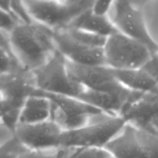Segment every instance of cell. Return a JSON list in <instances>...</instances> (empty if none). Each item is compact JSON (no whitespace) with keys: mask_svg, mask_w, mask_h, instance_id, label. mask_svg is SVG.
<instances>
[{"mask_svg":"<svg viewBox=\"0 0 158 158\" xmlns=\"http://www.w3.org/2000/svg\"><path fill=\"white\" fill-rule=\"evenodd\" d=\"M8 37L12 52L28 70L41 67L57 51L53 31L35 21L18 25Z\"/></svg>","mask_w":158,"mask_h":158,"instance_id":"6da1fadb","label":"cell"},{"mask_svg":"<svg viewBox=\"0 0 158 158\" xmlns=\"http://www.w3.org/2000/svg\"><path fill=\"white\" fill-rule=\"evenodd\" d=\"M106 39L73 27L54 32L56 49L66 60L89 66H106L103 47Z\"/></svg>","mask_w":158,"mask_h":158,"instance_id":"7a4b0ae2","label":"cell"},{"mask_svg":"<svg viewBox=\"0 0 158 158\" xmlns=\"http://www.w3.org/2000/svg\"><path fill=\"white\" fill-rule=\"evenodd\" d=\"M36 90L32 71L21 67L0 73L1 122L15 131L25 101Z\"/></svg>","mask_w":158,"mask_h":158,"instance_id":"3957f363","label":"cell"},{"mask_svg":"<svg viewBox=\"0 0 158 158\" xmlns=\"http://www.w3.org/2000/svg\"><path fill=\"white\" fill-rule=\"evenodd\" d=\"M90 0H25L23 3L32 19L53 32L69 27L92 8Z\"/></svg>","mask_w":158,"mask_h":158,"instance_id":"277c9868","label":"cell"},{"mask_svg":"<svg viewBox=\"0 0 158 158\" xmlns=\"http://www.w3.org/2000/svg\"><path fill=\"white\" fill-rule=\"evenodd\" d=\"M126 123V120L122 117L100 113L85 126L73 131H63L60 148H105Z\"/></svg>","mask_w":158,"mask_h":158,"instance_id":"5b68a950","label":"cell"},{"mask_svg":"<svg viewBox=\"0 0 158 158\" xmlns=\"http://www.w3.org/2000/svg\"><path fill=\"white\" fill-rule=\"evenodd\" d=\"M103 50L105 64L113 70L139 69L155 55L147 45L118 31L107 37Z\"/></svg>","mask_w":158,"mask_h":158,"instance_id":"8992f818","label":"cell"},{"mask_svg":"<svg viewBox=\"0 0 158 158\" xmlns=\"http://www.w3.org/2000/svg\"><path fill=\"white\" fill-rule=\"evenodd\" d=\"M145 1H113L109 19L117 31L147 45L154 54L158 43L148 31L143 13Z\"/></svg>","mask_w":158,"mask_h":158,"instance_id":"52a82bcc","label":"cell"},{"mask_svg":"<svg viewBox=\"0 0 158 158\" xmlns=\"http://www.w3.org/2000/svg\"><path fill=\"white\" fill-rule=\"evenodd\" d=\"M35 93L48 97L52 102V120L63 131L77 130L87 124L97 114L103 113L95 106L77 97L49 94L36 90Z\"/></svg>","mask_w":158,"mask_h":158,"instance_id":"ba28073f","label":"cell"},{"mask_svg":"<svg viewBox=\"0 0 158 158\" xmlns=\"http://www.w3.org/2000/svg\"><path fill=\"white\" fill-rule=\"evenodd\" d=\"M32 72L37 90L77 98L84 90V87L70 78L66 68V58L58 50L44 65Z\"/></svg>","mask_w":158,"mask_h":158,"instance_id":"9c48e42d","label":"cell"},{"mask_svg":"<svg viewBox=\"0 0 158 158\" xmlns=\"http://www.w3.org/2000/svg\"><path fill=\"white\" fill-rule=\"evenodd\" d=\"M66 68L70 78L85 89L110 92L123 87L116 78L114 70L106 66L82 65L66 60Z\"/></svg>","mask_w":158,"mask_h":158,"instance_id":"30bf717a","label":"cell"},{"mask_svg":"<svg viewBox=\"0 0 158 158\" xmlns=\"http://www.w3.org/2000/svg\"><path fill=\"white\" fill-rule=\"evenodd\" d=\"M63 131L53 120L43 123H18L15 134L17 138L29 150H52L60 148Z\"/></svg>","mask_w":158,"mask_h":158,"instance_id":"8fae6325","label":"cell"},{"mask_svg":"<svg viewBox=\"0 0 158 158\" xmlns=\"http://www.w3.org/2000/svg\"><path fill=\"white\" fill-rule=\"evenodd\" d=\"M139 94L140 93L134 92L124 86L110 92L94 91L84 88L78 98L103 112L121 117L123 111Z\"/></svg>","mask_w":158,"mask_h":158,"instance_id":"7c38bea8","label":"cell"},{"mask_svg":"<svg viewBox=\"0 0 158 158\" xmlns=\"http://www.w3.org/2000/svg\"><path fill=\"white\" fill-rule=\"evenodd\" d=\"M116 78L124 87L137 93H145L158 87L157 53L141 68L131 70H114Z\"/></svg>","mask_w":158,"mask_h":158,"instance_id":"4fadbf2b","label":"cell"},{"mask_svg":"<svg viewBox=\"0 0 158 158\" xmlns=\"http://www.w3.org/2000/svg\"><path fill=\"white\" fill-rule=\"evenodd\" d=\"M158 117V87L140 93L128 105L121 115L127 123L138 127H148L150 122Z\"/></svg>","mask_w":158,"mask_h":158,"instance_id":"5bb4252c","label":"cell"},{"mask_svg":"<svg viewBox=\"0 0 158 158\" xmlns=\"http://www.w3.org/2000/svg\"><path fill=\"white\" fill-rule=\"evenodd\" d=\"M104 148L114 158H143L136 135V127L129 123L124 125Z\"/></svg>","mask_w":158,"mask_h":158,"instance_id":"9a60e30c","label":"cell"},{"mask_svg":"<svg viewBox=\"0 0 158 158\" xmlns=\"http://www.w3.org/2000/svg\"><path fill=\"white\" fill-rule=\"evenodd\" d=\"M52 102L48 97L34 93L23 104L18 123L32 124L52 120Z\"/></svg>","mask_w":158,"mask_h":158,"instance_id":"2e32d148","label":"cell"},{"mask_svg":"<svg viewBox=\"0 0 158 158\" xmlns=\"http://www.w3.org/2000/svg\"><path fill=\"white\" fill-rule=\"evenodd\" d=\"M69 27L81 29L106 38L117 32L109 17L94 15L91 12V9L77 19Z\"/></svg>","mask_w":158,"mask_h":158,"instance_id":"e0dca14e","label":"cell"},{"mask_svg":"<svg viewBox=\"0 0 158 158\" xmlns=\"http://www.w3.org/2000/svg\"><path fill=\"white\" fill-rule=\"evenodd\" d=\"M135 127L142 157L158 158V133L151 127H138L136 126Z\"/></svg>","mask_w":158,"mask_h":158,"instance_id":"ac0fdd59","label":"cell"},{"mask_svg":"<svg viewBox=\"0 0 158 158\" xmlns=\"http://www.w3.org/2000/svg\"><path fill=\"white\" fill-rule=\"evenodd\" d=\"M73 148H57L52 150H29L19 158H69L73 154Z\"/></svg>","mask_w":158,"mask_h":158,"instance_id":"d6986e66","label":"cell"},{"mask_svg":"<svg viewBox=\"0 0 158 158\" xmlns=\"http://www.w3.org/2000/svg\"><path fill=\"white\" fill-rule=\"evenodd\" d=\"M29 151L27 148L15 136L13 139L0 145L1 158H19Z\"/></svg>","mask_w":158,"mask_h":158,"instance_id":"ffe728a7","label":"cell"},{"mask_svg":"<svg viewBox=\"0 0 158 158\" xmlns=\"http://www.w3.org/2000/svg\"><path fill=\"white\" fill-rule=\"evenodd\" d=\"M110 153L104 148H87L76 149L70 158H110Z\"/></svg>","mask_w":158,"mask_h":158,"instance_id":"44dd1931","label":"cell"},{"mask_svg":"<svg viewBox=\"0 0 158 158\" xmlns=\"http://www.w3.org/2000/svg\"><path fill=\"white\" fill-rule=\"evenodd\" d=\"M21 24L16 17L9 10L1 8L0 31L9 34L18 25Z\"/></svg>","mask_w":158,"mask_h":158,"instance_id":"7402d4cb","label":"cell"},{"mask_svg":"<svg viewBox=\"0 0 158 158\" xmlns=\"http://www.w3.org/2000/svg\"><path fill=\"white\" fill-rule=\"evenodd\" d=\"M113 1H94L91 12L99 16H108L112 8Z\"/></svg>","mask_w":158,"mask_h":158,"instance_id":"603a6c76","label":"cell"},{"mask_svg":"<svg viewBox=\"0 0 158 158\" xmlns=\"http://www.w3.org/2000/svg\"><path fill=\"white\" fill-rule=\"evenodd\" d=\"M0 145L4 144L6 142L9 141L15 137V131L1 122L0 123Z\"/></svg>","mask_w":158,"mask_h":158,"instance_id":"cb8c5ba5","label":"cell"},{"mask_svg":"<svg viewBox=\"0 0 158 158\" xmlns=\"http://www.w3.org/2000/svg\"><path fill=\"white\" fill-rule=\"evenodd\" d=\"M148 127H151V129H153L154 131L158 133V117L154 118L150 122V124Z\"/></svg>","mask_w":158,"mask_h":158,"instance_id":"d4e9b609","label":"cell"},{"mask_svg":"<svg viewBox=\"0 0 158 158\" xmlns=\"http://www.w3.org/2000/svg\"><path fill=\"white\" fill-rule=\"evenodd\" d=\"M110 158H114V157H111Z\"/></svg>","mask_w":158,"mask_h":158,"instance_id":"484cf974","label":"cell"},{"mask_svg":"<svg viewBox=\"0 0 158 158\" xmlns=\"http://www.w3.org/2000/svg\"><path fill=\"white\" fill-rule=\"evenodd\" d=\"M157 56H158V53H157Z\"/></svg>","mask_w":158,"mask_h":158,"instance_id":"4316f807","label":"cell"}]
</instances>
